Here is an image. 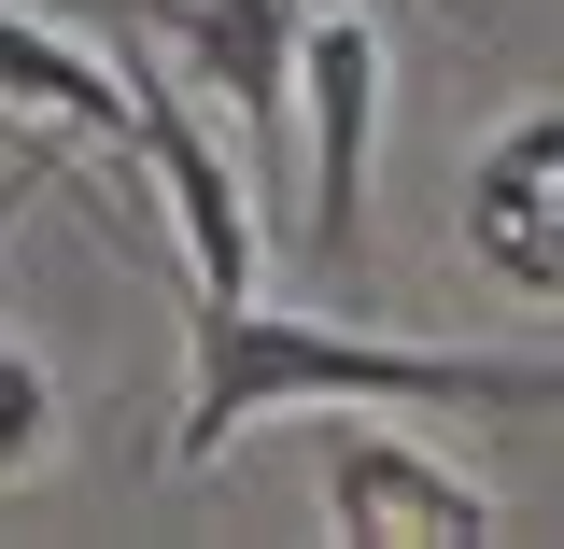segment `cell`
I'll use <instances>...</instances> for the list:
<instances>
[{
    "mask_svg": "<svg viewBox=\"0 0 564 549\" xmlns=\"http://www.w3.org/2000/svg\"><path fill=\"white\" fill-rule=\"evenodd\" d=\"M282 409H564V366H536V352H410V339L311 325V310L198 296L184 310V437H170V465L198 480V465H226L240 422H282Z\"/></svg>",
    "mask_w": 564,
    "mask_h": 549,
    "instance_id": "cell-1",
    "label": "cell"
},
{
    "mask_svg": "<svg viewBox=\"0 0 564 549\" xmlns=\"http://www.w3.org/2000/svg\"><path fill=\"white\" fill-rule=\"evenodd\" d=\"M296 254L367 282V155H381V29L367 14H311L296 29Z\"/></svg>",
    "mask_w": 564,
    "mask_h": 549,
    "instance_id": "cell-2",
    "label": "cell"
},
{
    "mask_svg": "<svg viewBox=\"0 0 564 549\" xmlns=\"http://www.w3.org/2000/svg\"><path fill=\"white\" fill-rule=\"evenodd\" d=\"M128 128H141V184L170 211L198 296H254V254H269V240H254V198H240V155L198 128V70L128 57Z\"/></svg>",
    "mask_w": 564,
    "mask_h": 549,
    "instance_id": "cell-3",
    "label": "cell"
},
{
    "mask_svg": "<svg viewBox=\"0 0 564 549\" xmlns=\"http://www.w3.org/2000/svg\"><path fill=\"white\" fill-rule=\"evenodd\" d=\"M452 240L494 296L522 310H564V99L508 113V128L466 155V198H452Z\"/></svg>",
    "mask_w": 564,
    "mask_h": 549,
    "instance_id": "cell-4",
    "label": "cell"
},
{
    "mask_svg": "<svg viewBox=\"0 0 564 549\" xmlns=\"http://www.w3.org/2000/svg\"><path fill=\"white\" fill-rule=\"evenodd\" d=\"M99 14H128L141 43H184L198 85L240 113V155L269 169V198H296L282 128H296V29H311V0H99Z\"/></svg>",
    "mask_w": 564,
    "mask_h": 549,
    "instance_id": "cell-5",
    "label": "cell"
},
{
    "mask_svg": "<svg viewBox=\"0 0 564 549\" xmlns=\"http://www.w3.org/2000/svg\"><path fill=\"white\" fill-rule=\"evenodd\" d=\"M325 521L367 549H480L508 507H494V480L437 465L395 422H325Z\"/></svg>",
    "mask_w": 564,
    "mask_h": 549,
    "instance_id": "cell-6",
    "label": "cell"
},
{
    "mask_svg": "<svg viewBox=\"0 0 564 549\" xmlns=\"http://www.w3.org/2000/svg\"><path fill=\"white\" fill-rule=\"evenodd\" d=\"M0 113H43V128H70V141L141 155V128H128V70L85 57L70 29H29L14 0H0Z\"/></svg>",
    "mask_w": 564,
    "mask_h": 549,
    "instance_id": "cell-7",
    "label": "cell"
},
{
    "mask_svg": "<svg viewBox=\"0 0 564 549\" xmlns=\"http://www.w3.org/2000/svg\"><path fill=\"white\" fill-rule=\"evenodd\" d=\"M43 451H57V366H43V352L0 325V493L29 480Z\"/></svg>",
    "mask_w": 564,
    "mask_h": 549,
    "instance_id": "cell-8",
    "label": "cell"
},
{
    "mask_svg": "<svg viewBox=\"0 0 564 549\" xmlns=\"http://www.w3.org/2000/svg\"><path fill=\"white\" fill-rule=\"evenodd\" d=\"M43 184H70V155H14V184H0V240H14V211L43 198Z\"/></svg>",
    "mask_w": 564,
    "mask_h": 549,
    "instance_id": "cell-9",
    "label": "cell"
}]
</instances>
